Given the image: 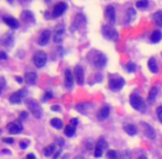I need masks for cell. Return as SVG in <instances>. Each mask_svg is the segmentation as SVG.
<instances>
[{
  "label": "cell",
  "instance_id": "1",
  "mask_svg": "<svg viewBox=\"0 0 162 159\" xmlns=\"http://www.w3.org/2000/svg\"><path fill=\"white\" fill-rule=\"evenodd\" d=\"M129 103H130V105H131V107L135 108L136 110H138V112H140V113H146V110H147L146 103L143 102L142 97H141L137 92H135V93H132L131 95H130Z\"/></svg>",
  "mask_w": 162,
  "mask_h": 159
},
{
  "label": "cell",
  "instance_id": "2",
  "mask_svg": "<svg viewBox=\"0 0 162 159\" xmlns=\"http://www.w3.org/2000/svg\"><path fill=\"white\" fill-rule=\"evenodd\" d=\"M47 55L44 51H37L33 55V63L38 69H41L47 64Z\"/></svg>",
  "mask_w": 162,
  "mask_h": 159
},
{
  "label": "cell",
  "instance_id": "3",
  "mask_svg": "<svg viewBox=\"0 0 162 159\" xmlns=\"http://www.w3.org/2000/svg\"><path fill=\"white\" fill-rule=\"evenodd\" d=\"M125 84H126V81L120 76L111 77V79H109V81H108V86L114 92L120 91V90L125 86Z\"/></svg>",
  "mask_w": 162,
  "mask_h": 159
},
{
  "label": "cell",
  "instance_id": "4",
  "mask_svg": "<svg viewBox=\"0 0 162 159\" xmlns=\"http://www.w3.org/2000/svg\"><path fill=\"white\" fill-rule=\"evenodd\" d=\"M27 105H28L29 107V110L32 113L35 118H41V117H42V114H43L42 108H41L40 104L35 101V100H29V101L27 102Z\"/></svg>",
  "mask_w": 162,
  "mask_h": 159
},
{
  "label": "cell",
  "instance_id": "5",
  "mask_svg": "<svg viewBox=\"0 0 162 159\" xmlns=\"http://www.w3.org/2000/svg\"><path fill=\"white\" fill-rule=\"evenodd\" d=\"M27 95H28V90L21 89L19 91H17L16 93L11 94L9 97V101L11 104H20L27 97Z\"/></svg>",
  "mask_w": 162,
  "mask_h": 159
},
{
  "label": "cell",
  "instance_id": "6",
  "mask_svg": "<svg viewBox=\"0 0 162 159\" xmlns=\"http://www.w3.org/2000/svg\"><path fill=\"white\" fill-rule=\"evenodd\" d=\"M101 33H103L104 38L108 40H111V41H116L118 39V32L115 28L109 26H104L101 28Z\"/></svg>",
  "mask_w": 162,
  "mask_h": 159
},
{
  "label": "cell",
  "instance_id": "7",
  "mask_svg": "<svg viewBox=\"0 0 162 159\" xmlns=\"http://www.w3.org/2000/svg\"><path fill=\"white\" fill-rule=\"evenodd\" d=\"M92 63L94 66L96 68L101 69V68H104L107 63V58H106L105 54H103L101 52H97L93 55L92 58Z\"/></svg>",
  "mask_w": 162,
  "mask_h": 159
},
{
  "label": "cell",
  "instance_id": "8",
  "mask_svg": "<svg viewBox=\"0 0 162 159\" xmlns=\"http://www.w3.org/2000/svg\"><path fill=\"white\" fill-rule=\"evenodd\" d=\"M66 9H67V5H66V3H64V1H60V3H57L56 5L53 7V10H52V19L60 18V17L66 11Z\"/></svg>",
  "mask_w": 162,
  "mask_h": 159
},
{
  "label": "cell",
  "instance_id": "9",
  "mask_svg": "<svg viewBox=\"0 0 162 159\" xmlns=\"http://www.w3.org/2000/svg\"><path fill=\"white\" fill-rule=\"evenodd\" d=\"M107 147H108V144H107V141H105V138L104 137L99 138L98 143H97L96 147H95V150H94V156L96 157V158H101L104 154V149H106Z\"/></svg>",
  "mask_w": 162,
  "mask_h": 159
},
{
  "label": "cell",
  "instance_id": "10",
  "mask_svg": "<svg viewBox=\"0 0 162 159\" xmlns=\"http://www.w3.org/2000/svg\"><path fill=\"white\" fill-rule=\"evenodd\" d=\"M74 79H75L76 83L78 85H83L85 82V74H84V69L81 65H76L74 68Z\"/></svg>",
  "mask_w": 162,
  "mask_h": 159
},
{
  "label": "cell",
  "instance_id": "11",
  "mask_svg": "<svg viewBox=\"0 0 162 159\" xmlns=\"http://www.w3.org/2000/svg\"><path fill=\"white\" fill-rule=\"evenodd\" d=\"M64 33H65V27L63 24H59L56 26L55 30H54L53 33V41L55 43H61L62 40L64 38Z\"/></svg>",
  "mask_w": 162,
  "mask_h": 159
},
{
  "label": "cell",
  "instance_id": "12",
  "mask_svg": "<svg viewBox=\"0 0 162 159\" xmlns=\"http://www.w3.org/2000/svg\"><path fill=\"white\" fill-rule=\"evenodd\" d=\"M8 131L12 135H17V134H21L23 131V126H22L21 122H12L8 125Z\"/></svg>",
  "mask_w": 162,
  "mask_h": 159
},
{
  "label": "cell",
  "instance_id": "13",
  "mask_svg": "<svg viewBox=\"0 0 162 159\" xmlns=\"http://www.w3.org/2000/svg\"><path fill=\"white\" fill-rule=\"evenodd\" d=\"M105 17L107 21L110 24H114L116 22V11L113 6H107L105 10Z\"/></svg>",
  "mask_w": 162,
  "mask_h": 159
},
{
  "label": "cell",
  "instance_id": "14",
  "mask_svg": "<svg viewBox=\"0 0 162 159\" xmlns=\"http://www.w3.org/2000/svg\"><path fill=\"white\" fill-rule=\"evenodd\" d=\"M50 38H51V31L47 30V29L43 30L42 32H41L40 37H39V40H38L39 45H41V47H44V45H47V42H49Z\"/></svg>",
  "mask_w": 162,
  "mask_h": 159
},
{
  "label": "cell",
  "instance_id": "15",
  "mask_svg": "<svg viewBox=\"0 0 162 159\" xmlns=\"http://www.w3.org/2000/svg\"><path fill=\"white\" fill-rule=\"evenodd\" d=\"M109 114H110V107L108 105H103L101 107V110H98V113H97V118H98L101 122H103V121L108 118Z\"/></svg>",
  "mask_w": 162,
  "mask_h": 159
},
{
  "label": "cell",
  "instance_id": "16",
  "mask_svg": "<svg viewBox=\"0 0 162 159\" xmlns=\"http://www.w3.org/2000/svg\"><path fill=\"white\" fill-rule=\"evenodd\" d=\"M65 87L67 90H72V87H73L74 85V76H73V73H72V71L70 70V69H66L65 70Z\"/></svg>",
  "mask_w": 162,
  "mask_h": 159
},
{
  "label": "cell",
  "instance_id": "17",
  "mask_svg": "<svg viewBox=\"0 0 162 159\" xmlns=\"http://www.w3.org/2000/svg\"><path fill=\"white\" fill-rule=\"evenodd\" d=\"M3 22H5L8 27L13 29V30L19 29V27H20L19 21H18L16 18H13V17H3Z\"/></svg>",
  "mask_w": 162,
  "mask_h": 159
},
{
  "label": "cell",
  "instance_id": "18",
  "mask_svg": "<svg viewBox=\"0 0 162 159\" xmlns=\"http://www.w3.org/2000/svg\"><path fill=\"white\" fill-rule=\"evenodd\" d=\"M143 129H145V133H146V136L150 139H155V131L153 129V127L151 125H149L148 123H141Z\"/></svg>",
  "mask_w": 162,
  "mask_h": 159
},
{
  "label": "cell",
  "instance_id": "19",
  "mask_svg": "<svg viewBox=\"0 0 162 159\" xmlns=\"http://www.w3.org/2000/svg\"><path fill=\"white\" fill-rule=\"evenodd\" d=\"M24 81H26L28 84L30 85H34L35 83H37V81H38V74L35 72H27L26 74H24Z\"/></svg>",
  "mask_w": 162,
  "mask_h": 159
},
{
  "label": "cell",
  "instance_id": "20",
  "mask_svg": "<svg viewBox=\"0 0 162 159\" xmlns=\"http://www.w3.org/2000/svg\"><path fill=\"white\" fill-rule=\"evenodd\" d=\"M21 18L24 22H27V23H34V21H35L34 14H33V12H31L30 10H24V11L21 13Z\"/></svg>",
  "mask_w": 162,
  "mask_h": 159
},
{
  "label": "cell",
  "instance_id": "21",
  "mask_svg": "<svg viewBox=\"0 0 162 159\" xmlns=\"http://www.w3.org/2000/svg\"><path fill=\"white\" fill-rule=\"evenodd\" d=\"M13 41H14L13 35H12L11 33H8V34H5L2 38H1L0 43H1L2 45H5V47H12Z\"/></svg>",
  "mask_w": 162,
  "mask_h": 159
},
{
  "label": "cell",
  "instance_id": "22",
  "mask_svg": "<svg viewBox=\"0 0 162 159\" xmlns=\"http://www.w3.org/2000/svg\"><path fill=\"white\" fill-rule=\"evenodd\" d=\"M124 131H126L129 136H135L138 134V128H137V126L134 124H125L124 125Z\"/></svg>",
  "mask_w": 162,
  "mask_h": 159
},
{
  "label": "cell",
  "instance_id": "23",
  "mask_svg": "<svg viewBox=\"0 0 162 159\" xmlns=\"http://www.w3.org/2000/svg\"><path fill=\"white\" fill-rule=\"evenodd\" d=\"M92 108H93V104H89V103H82L76 106V110L80 113H82V114H86V113L88 112L89 110H92Z\"/></svg>",
  "mask_w": 162,
  "mask_h": 159
},
{
  "label": "cell",
  "instance_id": "24",
  "mask_svg": "<svg viewBox=\"0 0 162 159\" xmlns=\"http://www.w3.org/2000/svg\"><path fill=\"white\" fill-rule=\"evenodd\" d=\"M158 87L157 86H152L148 94V103L149 104H152L155 103V98H157V95H158Z\"/></svg>",
  "mask_w": 162,
  "mask_h": 159
},
{
  "label": "cell",
  "instance_id": "25",
  "mask_svg": "<svg viewBox=\"0 0 162 159\" xmlns=\"http://www.w3.org/2000/svg\"><path fill=\"white\" fill-rule=\"evenodd\" d=\"M161 39H162V32H161V31L155 30V31H153V32L151 33V35H150V41H151L152 43H158V42H160V41H161Z\"/></svg>",
  "mask_w": 162,
  "mask_h": 159
},
{
  "label": "cell",
  "instance_id": "26",
  "mask_svg": "<svg viewBox=\"0 0 162 159\" xmlns=\"http://www.w3.org/2000/svg\"><path fill=\"white\" fill-rule=\"evenodd\" d=\"M50 124H51V126L53 127V128L55 129H61L63 128V121L60 118H57V117H54V118L51 119V122H50Z\"/></svg>",
  "mask_w": 162,
  "mask_h": 159
},
{
  "label": "cell",
  "instance_id": "27",
  "mask_svg": "<svg viewBox=\"0 0 162 159\" xmlns=\"http://www.w3.org/2000/svg\"><path fill=\"white\" fill-rule=\"evenodd\" d=\"M152 18H153V21H155V26L159 27V28H162V10L155 12V13L152 16Z\"/></svg>",
  "mask_w": 162,
  "mask_h": 159
},
{
  "label": "cell",
  "instance_id": "28",
  "mask_svg": "<svg viewBox=\"0 0 162 159\" xmlns=\"http://www.w3.org/2000/svg\"><path fill=\"white\" fill-rule=\"evenodd\" d=\"M148 68L149 70H150L151 73H158V71H159V69H158V65H157V61H155V58H151L149 59L148 61Z\"/></svg>",
  "mask_w": 162,
  "mask_h": 159
},
{
  "label": "cell",
  "instance_id": "29",
  "mask_svg": "<svg viewBox=\"0 0 162 159\" xmlns=\"http://www.w3.org/2000/svg\"><path fill=\"white\" fill-rule=\"evenodd\" d=\"M75 131H76V127L73 126V125L68 124L67 126L65 127L64 133H65V135L67 136V137H73V136L75 135Z\"/></svg>",
  "mask_w": 162,
  "mask_h": 159
},
{
  "label": "cell",
  "instance_id": "30",
  "mask_svg": "<svg viewBox=\"0 0 162 159\" xmlns=\"http://www.w3.org/2000/svg\"><path fill=\"white\" fill-rule=\"evenodd\" d=\"M43 152H44V155L47 157H51L52 155H54L55 152H56V150H55V145H54V144H52V145H49L47 147L44 148Z\"/></svg>",
  "mask_w": 162,
  "mask_h": 159
},
{
  "label": "cell",
  "instance_id": "31",
  "mask_svg": "<svg viewBox=\"0 0 162 159\" xmlns=\"http://www.w3.org/2000/svg\"><path fill=\"white\" fill-rule=\"evenodd\" d=\"M149 6V1L148 0H138L136 3V7L138 9H146Z\"/></svg>",
  "mask_w": 162,
  "mask_h": 159
},
{
  "label": "cell",
  "instance_id": "32",
  "mask_svg": "<svg viewBox=\"0 0 162 159\" xmlns=\"http://www.w3.org/2000/svg\"><path fill=\"white\" fill-rule=\"evenodd\" d=\"M106 158L107 159H118V154L116 150L109 149L107 150V154H106Z\"/></svg>",
  "mask_w": 162,
  "mask_h": 159
},
{
  "label": "cell",
  "instance_id": "33",
  "mask_svg": "<svg viewBox=\"0 0 162 159\" xmlns=\"http://www.w3.org/2000/svg\"><path fill=\"white\" fill-rule=\"evenodd\" d=\"M29 145H30V141H29V139H22L19 144L21 149H27V148L29 147Z\"/></svg>",
  "mask_w": 162,
  "mask_h": 159
},
{
  "label": "cell",
  "instance_id": "34",
  "mask_svg": "<svg viewBox=\"0 0 162 159\" xmlns=\"http://www.w3.org/2000/svg\"><path fill=\"white\" fill-rule=\"evenodd\" d=\"M126 69H127L129 73H132L136 71V65H135V63H132V62H129V63L126 65Z\"/></svg>",
  "mask_w": 162,
  "mask_h": 159
},
{
  "label": "cell",
  "instance_id": "35",
  "mask_svg": "<svg viewBox=\"0 0 162 159\" xmlns=\"http://www.w3.org/2000/svg\"><path fill=\"white\" fill-rule=\"evenodd\" d=\"M52 96H53V94H52L51 92H45L44 95H43L42 102H47V101H49V100H51Z\"/></svg>",
  "mask_w": 162,
  "mask_h": 159
},
{
  "label": "cell",
  "instance_id": "36",
  "mask_svg": "<svg viewBox=\"0 0 162 159\" xmlns=\"http://www.w3.org/2000/svg\"><path fill=\"white\" fill-rule=\"evenodd\" d=\"M157 116H158V119H159L162 124V105L157 108Z\"/></svg>",
  "mask_w": 162,
  "mask_h": 159
},
{
  "label": "cell",
  "instance_id": "37",
  "mask_svg": "<svg viewBox=\"0 0 162 159\" xmlns=\"http://www.w3.org/2000/svg\"><path fill=\"white\" fill-rule=\"evenodd\" d=\"M27 117H28V113L22 112L21 114H20V116H19V122H21V121H23V119H27Z\"/></svg>",
  "mask_w": 162,
  "mask_h": 159
},
{
  "label": "cell",
  "instance_id": "38",
  "mask_svg": "<svg viewBox=\"0 0 162 159\" xmlns=\"http://www.w3.org/2000/svg\"><path fill=\"white\" fill-rule=\"evenodd\" d=\"M7 59H8V54L5 51H0V61L1 60H7Z\"/></svg>",
  "mask_w": 162,
  "mask_h": 159
},
{
  "label": "cell",
  "instance_id": "39",
  "mask_svg": "<svg viewBox=\"0 0 162 159\" xmlns=\"http://www.w3.org/2000/svg\"><path fill=\"white\" fill-rule=\"evenodd\" d=\"M5 85H6V82H5V80H3V77H0V94L2 92V89L5 87Z\"/></svg>",
  "mask_w": 162,
  "mask_h": 159
},
{
  "label": "cell",
  "instance_id": "40",
  "mask_svg": "<svg viewBox=\"0 0 162 159\" xmlns=\"http://www.w3.org/2000/svg\"><path fill=\"white\" fill-rule=\"evenodd\" d=\"M130 158V152L129 151H124L121 155V159H129Z\"/></svg>",
  "mask_w": 162,
  "mask_h": 159
},
{
  "label": "cell",
  "instance_id": "41",
  "mask_svg": "<svg viewBox=\"0 0 162 159\" xmlns=\"http://www.w3.org/2000/svg\"><path fill=\"white\" fill-rule=\"evenodd\" d=\"M2 141L6 144H13L14 141H13V138H3Z\"/></svg>",
  "mask_w": 162,
  "mask_h": 159
},
{
  "label": "cell",
  "instance_id": "42",
  "mask_svg": "<svg viewBox=\"0 0 162 159\" xmlns=\"http://www.w3.org/2000/svg\"><path fill=\"white\" fill-rule=\"evenodd\" d=\"M70 124L76 127V126H77V124H78V119H77V118H72V119H71Z\"/></svg>",
  "mask_w": 162,
  "mask_h": 159
},
{
  "label": "cell",
  "instance_id": "43",
  "mask_svg": "<svg viewBox=\"0 0 162 159\" xmlns=\"http://www.w3.org/2000/svg\"><path fill=\"white\" fill-rule=\"evenodd\" d=\"M52 110H55V112H59L60 110H61V107H60V105H53L51 107Z\"/></svg>",
  "mask_w": 162,
  "mask_h": 159
},
{
  "label": "cell",
  "instance_id": "44",
  "mask_svg": "<svg viewBox=\"0 0 162 159\" xmlns=\"http://www.w3.org/2000/svg\"><path fill=\"white\" fill-rule=\"evenodd\" d=\"M60 155H61V149L56 150V152H55V155H54V156H53V159H57V158H59Z\"/></svg>",
  "mask_w": 162,
  "mask_h": 159
},
{
  "label": "cell",
  "instance_id": "45",
  "mask_svg": "<svg viewBox=\"0 0 162 159\" xmlns=\"http://www.w3.org/2000/svg\"><path fill=\"white\" fill-rule=\"evenodd\" d=\"M27 159H35V155H33V154L27 155Z\"/></svg>",
  "mask_w": 162,
  "mask_h": 159
},
{
  "label": "cell",
  "instance_id": "46",
  "mask_svg": "<svg viewBox=\"0 0 162 159\" xmlns=\"http://www.w3.org/2000/svg\"><path fill=\"white\" fill-rule=\"evenodd\" d=\"M16 80H17V82H18V83H22V82H23V80H22L20 76H17Z\"/></svg>",
  "mask_w": 162,
  "mask_h": 159
},
{
  "label": "cell",
  "instance_id": "47",
  "mask_svg": "<svg viewBox=\"0 0 162 159\" xmlns=\"http://www.w3.org/2000/svg\"><path fill=\"white\" fill-rule=\"evenodd\" d=\"M137 159H148V158H147V156H146V155H140V156H139Z\"/></svg>",
  "mask_w": 162,
  "mask_h": 159
},
{
  "label": "cell",
  "instance_id": "48",
  "mask_svg": "<svg viewBox=\"0 0 162 159\" xmlns=\"http://www.w3.org/2000/svg\"><path fill=\"white\" fill-rule=\"evenodd\" d=\"M7 1H8L9 3H13V0H7Z\"/></svg>",
  "mask_w": 162,
  "mask_h": 159
},
{
  "label": "cell",
  "instance_id": "49",
  "mask_svg": "<svg viewBox=\"0 0 162 159\" xmlns=\"http://www.w3.org/2000/svg\"><path fill=\"white\" fill-rule=\"evenodd\" d=\"M75 159H83V157H81V156H78V157H76Z\"/></svg>",
  "mask_w": 162,
  "mask_h": 159
},
{
  "label": "cell",
  "instance_id": "50",
  "mask_svg": "<svg viewBox=\"0 0 162 159\" xmlns=\"http://www.w3.org/2000/svg\"><path fill=\"white\" fill-rule=\"evenodd\" d=\"M0 134H1V129H0Z\"/></svg>",
  "mask_w": 162,
  "mask_h": 159
}]
</instances>
